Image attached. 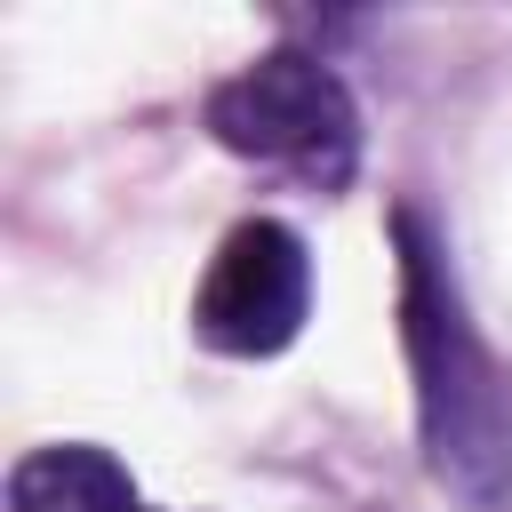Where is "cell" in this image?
I'll return each mask as SVG.
<instances>
[{"instance_id": "6da1fadb", "label": "cell", "mask_w": 512, "mask_h": 512, "mask_svg": "<svg viewBox=\"0 0 512 512\" xmlns=\"http://www.w3.org/2000/svg\"><path fill=\"white\" fill-rule=\"evenodd\" d=\"M392 248H400V344L416 368L424 464L440 488L488 512L512 488V376L464 320L448 248L424 224V208H392Z\"/></svg>"}, {"instance_id": "7a4b0ae2", "label": "cell", "mask_w": 512, "mask_h": 512, "mask_svg": "<svg viewBox=\"0 0 512 512\" xmlns=\"http://www.w3.org/2000/svg\"><path fill=\"white\" fill-rule=\"evenodd\" d=\"M208 136L240 160L288 168L312 192H344L360 168V104L328 56L264 48L232 80L208 88Z\"/></svg>"}, {"instance_id": "3957f363", "label": "cell", "mask_w": 512, "mask_h": 512, "mask_svg": "<svg viewBox=\"0 0 512 512\" xmlns=\"http://www.w3.org/2000/svg\"><path fill=\"white\" fill-rule=\"evenodd\" d=\"M304 312H312L304 232L280 216H240L208 256V280L192 296V336L224 360H272L296 344Z\"/></svg>"}, {"instance_id": "277c9868", "label": "cell", "mask_w": 512, "mask_h": 512, "mask_svg": "<svg viewBox=\"0 0 512 512\" xmlns=\"http://www.w3.org/2000/svg\"><path fill=\"white\" fill-rule=\"evenodd\" d=\"M8 512H136V480L96 440H48L8 464Z\"/></svg>"}]
</instances>
